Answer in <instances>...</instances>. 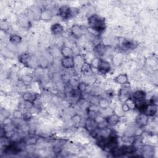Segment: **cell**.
<instances>
[{
    "mask_svg": "<svg viewBox=\"0 0 158 158\" xmlns=\"http://www.w3.org/2000/svg\"><path fill=\"white\" fill-rule=\"evenodd\" d=\"M89 24L91 29L98 34L103 32L106 27L105 19L97 14H93L89 18Z\"/></svg>",
    "mask_w": 158,
    "mask_h": 158,
    "instance_id": "1",
    "label": "cell"
},
{
    "mask_svg": "<svg viewBox=\"0 0 158 158\" xmlns=\"http://www.w3.org/2000/svg\"><path fill=\"white\" fill-rule=\"evenodd\" d=\"M97 68L99 71V73L106 74L111 70V67L110 63L108 61L103 59H99L97 63Z\"/></svg>",
    "mask_w": 158,
    "mask_h": 158,
    "instance_id": "2",
    "label": "cell"
},
{
    "mask_svg": "<svg viewBox=\"0 0 158 158\" xmlns=\"http://www.w3.org/2000/svg\"><path fill=\"white\" fill-rule=\"evenodd\" d=\"M59 15L64 19H69L72 16H73V9L68 6H63L58 10Z\"/></svg>",
    "mask_w": 158,
    "mask_h": 158,
    "instance_id": "3",
    "label": "cell"
},
{
    "mask_svg": "<svg viewBox=\"0 0 158 158\" xmlns=\"http://www.w3.org/2000/svg\"><path fill=\"white\" fill-rule=\"evenodd\" d=\"M85 128L91 134L96 131L98 128V123L95 119L89 118L85 123Z\"/></svg>",
    "mask_w": 158,
    "mask_h": 158,
    "instance_id": "4",
    "label": "cell"
},
{
    "mask_svg": "<svg viewBox=\"0 0 158 158\" xmlns=\"http://www.w3.org/2000/svg\"><path fill=\"white\" fill-rule=\"evenodd\" d=\"M135 122L139 127H144L148 123V116L144 113H141L136 118Z\"/></svg>",
    "mask_w": 158,
    "mask_h": 158,
    "instance_id": "5",
    "label": "cell"
},
{
    "mask_svg": "<svg viewBox=\"0 0 158 158\" xmlns=\"http://www.w3.org/2000/svg\"><path fill=\"white\" fill-rule=\"evenodd\" d=\"M61 65L64 69H72L75 66V61L73 57H64L61 61Z\"/></svg>",
    "mask_w": 158,
    "mask_h": 158,
    "instance_id": "6",
    "label": "cell"
},
{
    "mask_svg": "<svg viewBox=\"0 0 158 158\" xmlns=\"http://www.w3.org/2000/svg\"><path fill=\"white\" fill-rule=\"evenodd\" d=\"M157 112V105L150 103L147 105L143 113L146 114L147 116H154Z\"/></svg>",
    "mask_w": 158,
    "mask_h": 158,
    "instance_id": "7",
    "label": "cell"
},
{
    "mask_svg": "<svg viewBox=\"0 0 158 158\" xmlns=\"http://www.w3.org/2000/svg\"><path fill=\"white\" fill-rule=\"evenodd\" d=\"M105 120L108 125L115 126L119 124V122H120L121 118L118 114H114L111 115V116H108L106 119H105Z\"/></svg>",
    "mask_w": 158,
    "mask_h": 158,
    "instance_id": "8",
    "label": "cell"
},
{
    "mask_svg": "<svg viewBox=\"0 0 158 158\" xmlns=\"http://www.w3.org/2000/svg\"><path fill=\"white\" fill-rule=\"evenodd\" d=\"M130 91L128 88H122L119 92V98L121 102L125 103L130 98Z\"/></svg>",
    "mask_w": 158,
    "mask_h": 158,
    "instance_id": "9",
    "label": "cell"
},
{
    "mask_svg": "<svg viewBox=\"0 0 158 158\" xmlns=\"http://www.w3.org/2000/svg\"><path fill=\"white\" fill-rule=\"evenodd\" d=\"M51 31L53 34L55 35H60L64 32V27L63 26L59 23H56L53 24L51 27Z\"/></svg>",
    "mask_w": 158,
    "mask_h": 158,
    "instance_id": "10",
    "label": "cell"
},
{
    "mask_svg": "<svg viewBox=\"0 0 158 158\" xmlns=\"http://www.w3.org/2000/svg\"><path fill=\"white\" fill-rule=\"evenodd\" d=\"M94 51L99 56H103L106 51V47L104 44H99L94 48Z\"/></svg>",
    "mask_w": 158,
    "mask_h": 158,
    "instance_id": "11",
    "label": "cell"
},
{
    "mask_svg": "<svg viewBox=\"0 0 158 158\" xmlns=\"http://www.w3.org/2000/svg\"><path fill=\"white\" fill-rule=\"evenodd\" d=\"M145 93L142 91V90H137L133 93L132 95V99L134 100V102L135 101H138V100H141V99H145Z\"/></svg>",
    "mask_w": 158,
    "mask_h": 158,
    "instance_id": "12",
    "label": "cell"
},
{
    "mask_svg": "<svg viewBox=\"0 0 158 158\" xmlns=\"http://www.w3.org/2000/svg\"><path fill=\"white\" fill-rule=\"evenodd\" d=\"M37 98H38L37 95L31 93V92H27V93H24V95L23 96V98L25 102H31L33 103Z\"/></svg>",
    "mask_w": 158,
    "mask_h": 158,
    "instance_id": "13",
    "label": "cell"
},
{
    "mask_svg": "<svg viewBox=\"0 0 158 158\" xmlns=\"http://www.w3.org/2000/svg\"><path fill=\"white\" fill-rule=\"evenodd\" d=\"M115 81L119 84L125 85L128 82V78L127 74H121L115 78Z\"/></svg>",
    "mask_w": 158,
    "mask_h": 158,
    "instance_id": "14",
    "label": "cell"
},
{
    "mask_svg": "<svg viewBox=\"0 0 158 158\" xmlns=\"http://www.w3.org/2000/svg\"><path fill=\"white\" fill-rule=\"evenodd\" d=\"M71 32L76 37H80L83 34V29L80 26L77 25H73L71 28Z\"/></svg>",
    "mask_w": 158,
    "mask_h": 158,
    "instance_id": "15",
    "label": "cell"
},
{
    "mask_svg": "<svg viewBox=\"0 0 158 158\" xmlns=\"http://www.w3.org/2000/svg\"><path fill=\"white\" fill-rule=\"evenodd\" d=\"M81 71L82 73L85 75H90L92 73V66L90 64L84 63L81 67Z\"/></svg>",
    "mask_w": 158,
    "mask_h": 158,
    "instance_id": "16",
    "label": "cell"
},
{
    "mask_svg": "<svg viewBox=\"0 0 158 158\" xmlns=\"http://www.w3.org/2000/svg\"><path fill=\"white\" fill-rule=\"evenodd\" d=\"M123 47L125 50H134L137 48V44L134 41L125 40L123 43Z\"/></svg>",
    "mask_w": 158,
    "mask_h": 158,
    "instance_id": "17",
    "label": "cell"
},
{
    "mask_svg": "<svg viewBox=\"0 0 158 158\" xmlns=\"http://www.w3.org/2000/svg\"><path fill=\"white\" fill-rule=\"evenodd\" d=\"M61 53L64 57H73L74 53L73 50L67 46H64L61 48Z\"/></svg>",
    "mask_w": 158,
    "mask_h": 158,
    "instance_id": "18",
    "label": "cell"
},
{
    "mask_svg": "<svg viewBox=\"0 0 158 158\" xmlns=\"http://www.w3.org/2000/svg\"><path fill=\"white\" fill-rule=\"evenodd\" d=\"M9 40L13 45H18L21 44L22 41V37L16 34H12L9 37Z\"/></svg>",
    "mask_w": 158,
    "mask_h": 158,
    "instance_id": "19",
    "label": "cell"
},
{
    "mask_svg": "<svg viewBox=\"0 0 158 158\" xmlns=\"http://www.w3.org/2000/svg\"><path fill=\"white\" fill-rule=\"evenodd\" d=\"M19 61L24 65H27L29 64L31 61V56L27 53H24L19 56Z\"/></svg>",
    "mask_w": 158,
    "mask_h": 158,
    "instance_id": "20",
    "label": "cell"
},
{
    "mask_svg": "<svg viewBox=\"0 0 158 158\" xmlns=\"http://www.w3.org/2000/svg\"><path fill=\"white\" fill-rule=\"evenodd\" d=\"M38 141V138L34 137H29L25 138L23 141V143L25 145H34L36 144Z\"/></svg>",
    "mask_w": 158,
    "mask_h": 158,
    "instance_id": "21",
    "label": "cell"
},
{
    "mask_svg": "<svg viewBox=\"0 0 158 158\" xmlns=\"http://www.w3.org/2000/svg\"><path fill=\"white\" fill-rule=\"evenodd\" d=\"M53 16L52 12L49 10H45L41 14V18L44 20H50Z\"/></svg>",
    "mask_w": 158,
    "mask_h": 158,
    "instance_id": "22",
    "label": "cell"
},
{
    "mask_svg": "<svg viewBox=\"0 0 158 158\" xmlns=\"http://www.w3.org/2000/svg\"><path fill=\"white\" fill-rule=\"evenodd\" d=\"M109 103L107 99H102L99 100L98 106L101 108H102L103 109H106L109 107Z\"/></svg>",
    "mask_w": 158,
    "mask_h": 158,
    "instance_id": "23",
    "label": "cell"
},
{
    "mask_svg": "<svg viewBox=\"0 0 158 158\" xmlns=\"http://www.w3.org/2000/svg\"><path fill=\"white\" fill-rule=\"evenodd\" d=\"M23 114L19 110H15L13 112V117L15 119H20L23 118Z\"/></svg>",
    "mask_w": 158,
    "mask_h": 158,
    "instance_id": "24",
    "label": "cell"
},
{
    "mask_svg": "<svg viewBox=\"0 0 158 158\" xmlns=\"http://www.w3.org/2000/svg\"><path fill=\"white\" fill-rule=\"evenodd\" d=\"M87 84L82 82V83H80L78 85V90L80 92H84L86 89H87Z\"/></svg>",
    "mask_w": 158,
    "mask_h": 158,
    "instance_id": "25",
    "label": "cell"
},
{
    "mask_svg": "<svg viewBox=\"0 0 158 158\" xmlns=\"http://www.w3.org/2000/svg\"><path fill=\"white\" fill-rule=\"evenodd\" d=\"M143 133V131L141 127H139L137 129H136V130L135 131L134 133V135L135 137H140L142 134Z\"/></svg>",
    "mask_w": 158,
    "mask_h": 158,
    "instance_id": "26",
    "label": "cell"
},
{
    "mask_svg": "<svg viewBox=\"0 0 158 158\" xmlns=\"http://www.w3.org/2000/svg\"><path fill=\"white\" fill-rule=\"evenodd\" d=\"M22 79H25V80H23V82H24V83H31V80H32V78H31L30 76H24L23 78H22Z\"/></svg>",
    "mask_w": 158,
    "mask_h": 158,
    "instance_id": "27",
    "label": "cell"
},
{
    "mask_svg": "<svg viewBox=\"0 0 158 158\" xmlns=\"http://www.w3.org/2000/svg\"><path fill=\"white\" fill-rule=\"evenodd\" d=\"M122 110H123L124 112H127V111H128L129 110L131 109L130 107L128 106V105L126 103H124L122 105Z\"/></svg>",
    "mask_w": 158,
    "mask_h": 158,
    "instance_id": "28",
    "label": "cell"
}]
</instances>
